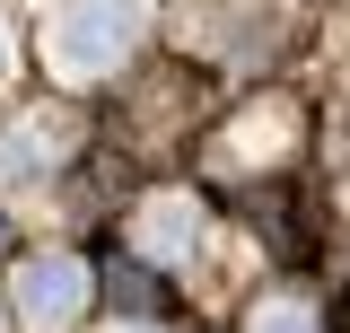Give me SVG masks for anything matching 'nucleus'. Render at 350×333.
Masks as SVG:
<instances>
[{"instance_id":"obj_1","label":"nucleus","mask_w":350,"mask_h":333,"mask_svg":"<svg viewBox=\"0 0 350 333\" xmlns=\"http://www.w3.org/2000/svg\"><path fill=\"white\" fill-rule=\"evenodd\" d=\"M140 36H149V9L140 0H70L44 27V62H53V79L79 88V79H105Z\"/></svg>"},{"instance_id":"obj_2","label":"nucleus","mask_w":350,"mask_h":333,"mask_svg":"<svg viewBox=\"0 0 350 333\" xmlns=\"http://www.w3.org/2000/svg\"><path fill=\"white\" fill-rule=\"evenodd\" d=\"M18 316H27V333H70L88 316V263L79 254H27L18 263Z\"/></svg>"},{"instance_id":"obj_3","label":"nucleus","mask_w":350,"mask_h":333,"mask_svg":"<svg viewBox=\"0 0 350 333\" xmlns=\"http://www.w3.org/2000/svg\"><path fill=\"white\" fill-rule=\"evenodd\" d=\"M193 237H202V202H193V193H158V202L131 219V246L149 254V263H184Z\"/></svg>"},{"instance_id":"obj_4","label":"nucleus","mask_w":350,"mask_h":333,"mask_svg":"<svg viewBox=\"0 0 350 333\" xmlns=\"http://www.w3.org/2000/svg\"><path fill=\"white\" fill-rule=\"evenodd\" d=\"M53 166H62V149H53V132H44V123L0 132V193H36Z\"/></svg>"},{"instance_id":"obj_5","label":"nucleus","mask_w":350,"mask_h":333,"mask_svg":"<svg viewBox=\"0 0 350 333\" xmlns=\"http://www.w3.org/2000/svg\"><path fill=\"white\" fill-rule=\"evenodd\" d=\"M245 333H315V307H306V298H262Z\"/></svg>"},{"instance_id":"obj_6","label":"nucleus","mask_w":350,"mask_h":333,"mask_svg":"<svg viewBox=\"0 0 350 333\" xmlns=\"http://www.w3.org/2000/svg\"><path fill=\"white\" fill-rule=\"evenodd\" d=\"M0 71H9V27H0Z\"/></svg>"},{"instance_id":"obj_7","label":"nucleus","mask_w":350,"mask_h":333,"mask_svg":"<svg viewBox=\"0 0 350 333\" xmlns=\"http://www.w3.org/2000/svg\"><path fill=\"white\" fill-rule=\"evenodd\" d=\"M0 237H9V228H0Z\"/></svg>"},{"instance_id":"obj_8","label":"nucleus","mask_w":350,"mask_h":333,"mask_svg":"<svg viewBox=\"0 0 350 333\" xmlns=\"http://www.w3.org/2000/svg\"><path fill=\"white\" fill-rule=\"evenodd\" d=\"M123 333H131V325H123Z\"/></svg>"}]
</instances>
